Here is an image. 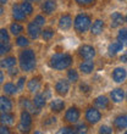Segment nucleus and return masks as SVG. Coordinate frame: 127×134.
<instances>
[{"instance_id":"27","label":"nucleus","mask_w":127,"mask_h":134,"mask_svg":"<svg viewBox=\"0 0 127 134\" xmlns=\"http://www.w3.org/2000/svg\"><path fill=\"white\" fill-rule=\"evenodd\" d=\"M45 96L42 95V94H38V95L34 96V100H33V104L35 105L37 109H42L43 106L45 105Z\"/></svg>"},{"instance_id":"31","label":"nucleus","mask_w":127,"mask_h":134,"mask_svg":"<svg viewBox=\"0 0 127 134\" xmlns=\"http://www.w3.org/2000/svg\"><path fill=\"white\" fill-rule=\"evenodd\" d=\"M21 9L23 10V12H25L26 15H31L32 12H33V6H32L29 3H27V1L21 4Z\"/></svg>"},{"instance_id":"3","label":"nucleus","mask_w":127,"mask_h":134,"mask_svg":"<svg viewBox=\"0 0 127 134\" xmlns=\"http://www.w3.org/2000/svg\"><path fill=\"white\" fill-rule=\"evenodd\" d=\"M91 17H89L88 15H84V14H80L76 16L75 18V29L77 31L78 33H84L87 32L91 27Z\"/></svg>"},{"instance_id":"25","label":"nucleus","mask_w":127,"mask_h":134,"mask_svg":"<svg viewBox=\"0 0 127 134\" xmlns=\"http://www.w3.org/2000/svg\"><path fill=\"white\" fill-rule=\"evenodd\" d=\"M15 65H16V59L12 56L3 59V60L0 61V66L3 67V68H12V67H15Z\"/></svg>"},{"instance_id":"18","label":"nucleus","mask_w":127,"mask_h":134,"mask_svg":"<svg viewBox=\"0 0 127 134\" xmlns=\"http://www.w3.org/2000/svg\"><path fill=\"white\" fill-rule=\"evenodd\" d=\"M114 126L117 128V129H125L127 128V116L126 115H121V116H117L114 121Z\"/></svg>"},{"instance_id":"45","label":"nucleus","mask_w":127,"mask_h":134,"mask_svg":"<svg viewBox=\"0 0 127 134\" xmlns=\"http://www.w3.org/2000/svg\"><path fill=\"white\" fill-rule=\"evenodd\" d=\"M120 61H122V62H127V51L125 54H122V56L120 57Z\"/></svg>"},{"instance_id":"8","label":"nucleus","mask_w":127,"mask_h":134,"mask_svg":"<svg viewBox=\"0 0 127 134\" xmlns=\"http://www.w3.org/2000/svg\"><path fill=\"white\" fill-rule=\"evenodd\" d=\"M55 90H56L57 94L65 96L67 93H68V90H70V84H68V82L65 81V79L57 81L56 84H55Z\"/></svg>"},{"instance_id":"40","label":"nucleus","mask_w":127,"mask_h":134,"mask_svg":"<svg viewBox=\"0 0 127 134\" xmlns=\"http://www.w3.org/2000/svg\"><path fill=\"white\" fill-rule=\"evenodd\" d=\"M59 133H68V134H71V133H75V129L73 128H71V127H64V128H61L60 131H59Z\"/></svg>"},{"instance_id":"9","label":"nucleus","mask_w":127,"mask_h":134,"mask_svg":"<svg viewBox=\"0 0 127 134\" xmlns=\"http://www.w3.org/2000/svg\"><path fill=\"white\" fill-rule=\"evenodd\" d=\"M126 78H127V71L125 70V68H122V67H117V68L114 70L113 79L116 82V83H122Z\"/></svg>"},{"instance_id":"52","label":"nucleus","mask_w":127,"mask_h":134,"mask_svg":"<svg viewBox=\"0 0 127 134\" xmlns=\"http://www.w3.org/2000/svg\"><path fill=\"white\" fill-rule=\"evenodd\" d=\"M34 1H39V0H34Z\"/></svg>"},{"instance_id":"21","label":"nucleus","mask_w":127,"mask_h":134,"mask_svg":"<svg viewBox=\"0 0 127 134\" xmlns=\"http://www.w3.org/2000/svg\"><path fill=\"white\" fill-rule=\"evenodd\" d=\"M103 29H104V22L102 20H97V21L93 22L92 27H91V31L94 35H98L103 32Z\"/></svg>"},{"instance_id":"16","label":"nucleus","mask_w":127,"mask_h":134,"mask_svg":"<svg viewBox=\"0 0 127 134\" xmlns=\"http://www.w3.org/2000/svg\"><path fill=\"white\" fill-rule=\"evenodd\" d=\"M110 98H111V100H113L114 102H121L125 98V93L122 89L116 88L110 93Z\"/></svg>"},{"instance_id":"22","label":"nucleus","mask_w":127,"mask_h":134,"mask_svg":"<svg viewBox=\"0 0 127 134\" xmlns=\"http://www.w3.org/2000/svg\"><path fill=\"white\" fill-rule=\"evenodd\" d=\"M14 122H15V117L11 113L4 112L0 115V123L5 124V126H11V124H14Z\"/></svg>"},{"instance_id":"4","label":"nucleus","mask_w":127,"mask_h":134,"mask_svg":"<svg viewBox=\"0 0 127 134\" xmlns=\"http://www.w3.org/2000/svg\"><path fill=\"white\" fill-rule=\"evenodd\" d=\"M32 124V117L31 115H29L28 111H26V110H23L21 112V123H20V126H18V129L21 132H28L29 127H31Z\"/></svg>"},{"instance_id":"36","label":"nucleus","mask_w":127,"mask_h":134,"mask_svg":"<svg viewBox=\"0 0 127 134\" xmlns=\"http://www.w3.org/2000/svg\"><path fill=\"white\" fill-rule=\"evenodd\" d=\"M53 35H54V32L51 31V29H44L42 33V37L43 39H45V40H49V39L53 38Z\"/></svg>"},{"instance_id":"29","label":"nucleus","mask_w":127,"mask_h":134,"mask_svg":"<svg viewBox=\"0 0 127 134\" xmlns=\"http://www.w3.org/2000/svg\"><path fill=\"white\" fill-rule=\"evenodd\" d=\"M117 40H120L124 45H127V28L120 29V32L117 34Z\"/></svg>"},{"instance_id":"34","label":"nucleus","mask_w":127,"mask_h":134,"mask_svg":"<svg viewBox=\"0 0 127 134\" xmlns=\"http://www.w3.org/2000/svg\"><path fill=\"white\" fill-rule=\"evenodd\" d=\"M11 49V46L9 43H3L0 42V55H4V54L9 53Z\"/></svg>"},{"instance_id":"28","label":"nucleus","mask_w":127,"mask_h":134,"mask_svg":"<svg viewBox=\"0 0 127 134\" xmlns=\"http://www.w3.org/2000/svg\"><path fill=\"white\" fill-rule=\"evenodd\" d=\"M4 92L9 94V95H14L15 93L17 92V87L14 85L12 83H6V84L4 85Z\"/></svg>"},{"instance_id":"2","label":"nucleus","mask_w":127,"mask_h":134,"mask_svg":"<svg viewBox=\"0 0 127 134\" xmlns=\"http://www.w3.org/2000/svg\"><path fill=\"white\" fill-rule=\"evenodd\" d=\"M71 64H72V57L68 54H55L50 59V66L59 71L70 67Z\"/></svg>"},{"instance_id":"48","label":"nucleus","mask_w":127,"mask_h":134,"mask_svg":"<svg viewBox=\"0 0 127 134\" xmlns=\"http://www.w3.org/2000/svg\"><path fill=\"white\" fill-rule=\"evenodd\" d=\"M3 81H4V74H3V72L0 71V84L3 83Z\"/></svg>"},{"instance_id":"44","label":"nucleus","mask_w":127,"mask_h":134,"mask_svg":"<svg viewBox=\"0 0 127 134\" xmlns=\"http://www.w3.org/2000/svg\"><path fill=\"white\" fill-rule=\"evenodd\" d=\"M80 89H81L82 92H88V90H89V87H88L87 84H81Z\"/></svg>"},{"instance_id":"46","label":"nucleus","mask_w":127,"mask_h":134,"mask_svg":"<svg viewBox=\"0 0 127 134\" xmlns=\"http://www.w3.org/2000/svg\"><path fill=\"white\" fill-rule=\"evenodd\" d=\"M9 74H10V76H16V74H17V70H16V68H10V71H9Z\"/></svg>"},{"instance_id":"39","label":"nucleus","mask_w":127,"mask_h":134,"mask_svg":"<svg viewBox=\"0 0 127 134\" xmlns=\"http://www.w3.org/2000/svg\"><path fill=\"white\" fill-rule=\"evenodd\" d=\"M99 133H105V134H110L113 133V129L109 127V126H102L99 128Z\"/></svg>"},{"instance_id":"12","label":"nucleus","mask_w":127,"mask_h":134,"mask_svg":"<svg viewBox=\"0 0 127 134\" xmlns=\"http://www.w3.org/2000/svg\"><path fill=\"white\" fill-rule=\"evenodd\" d=\"M124 44L119 40V42H113L111 44L109 45V48H108V51H109V55L110 56H114V55H116L117 53H120V51H122V49H124Z\"/></svg>"},{"instance_id":"42","label":"nucleus","mask_w":127,"mask_h":134,"mask_svg":"<svg viewBox=\"0 0 127 134\" xmlns=\"http://www.w3.org/2000/svg\"><path fill=\"white\" fill-rule=\"evenodd\" d=\"M25 81H26L25 78H20V81H18L17 85H16L18 90H22V89H23V84H25Z\"/></svg>"},{"instance_id":"19","label":"nucleus","mask_w":127,"mask_h":134,"mask_svg":"<svg viewBox=\"0 0 127 134\" xmlns=\"http://www.w3.org/2000/svg\"><path fill=\"white\" fill-rule=\"evenodd\" d=\"M93 70H94V62L91 60L83 61V62L80 65V71H81L82 73L88 74V73H91Z\"/></svg>"},{"instance_id":"33","label":"nucleus","mask_w":127,"mask_h":134,"mask_svg":"<svg viewBox=\"0 0 127 134\" xmlns=\"http://www.w3.org/2000/svg\"><path fill=\"white\" fill-rule=\"evenodd\" d=\"M67 78L71 82H77L78 81V73L76 70H70L67 72Z\"/></svg>"},{"instance_id":"41","label":"nucleus","mask_w":127,"mask_h":134,"mask_svg":"<svg viewBox=\"0 0 127 134\" xmlns=\"http://www.w3.org/2000/svg\"><path fill=\"white\" fill-rule=\"evenodd\" d=\"M80 5H89V4H92L94 3L95 0H76Z\"/></svg>"},{"instance_id":"37","label":"nucleus","mask_w":127,"mask_h":134,"mask_svg":"<svg viewBox=\"0 0 127 134\" xmlns=\"http://www.w3.org/2000/svg\"><path fill=\"white\" fill-rule=\"evenodd\" d=\"M75 133H80V134L87 133V126H86V124H83V123L78 124L77 127L75 128Z\"/></svg>"},{"instance_id":"35","label":"nucleus","mask_w":127,"mask_h":134,"mask_svg":"<svg viewBox=\"0 0 127 134\" xmlns=\"http://www.w3.org/2000/svg\"><path fill=\"white\" fill-rule=\"evenodd\" d=\"M16 44H17L18 46L25 48V46H27L29 44V42H28V39L26 38V37H18L17 40H16Z\"/></svg>"},{"instance_id":"38","label":"nucleus","mask_w":127,"mask_h":134,"mask_svg":"<svg viewBox=\"0 0 127 134\" xmlns=\"http://www.w3.org/2000/svg\"><path fill=\"white\" fill-rule=\"evenodd\" d=\"M34 22L37 23L38 26H44V23H45V18L43 17L42 15H38V16H35V18H34Z\"/></svg>"},{"instance_id":"43","label":"nucleus","mask_w":127,"mask_h":134,"mask_svg":"<svg viewBox=\"0 0 127 134\" xmlns=\"http://www.w3.org/2000/svg\"><path fill=\"white\" fill-rule=\"evenodd\" d=\"M9 133H10V131L5 127V124H4V126H0V134H9Z\"/></svg>"},{"instance_id":"26","label":"nucleus","mask_w":127,"mask_h":134,"mask_svg":"<svg viewBox=\"0 0 127 134\" xmlns=\"http://www.w3.org/2000/svg\"><path fill=\"white\" fill-rule=\"evenodd\" d=\"M39 88H40V82H39L38 78H32L31 81L28 82V90L31 93L38 92Z\"/></svg>"},{"instance_id":"7","label":"nucleus","mask_w":127,"mask_h":134,"mask_svg":"<svg viewBox=\"0 0 127 134\" xmlns=\"http://www.w3.org/2000/svg\"><path fill=\"white\" fill-rule=\"evenodd\" d=\"M80 55L86 60H93L95 57V49L91 45H83L80 49Z\"/></svg>"},{"instance_id":"6","label":"nucleus","mask_w":127,"mask_h":134,"mask_svg":"<svg viewBox=\"0 0 127 134\" xmlns=\"http://www.w3.org/2000/svg\"><path fill=\"white\" fill-rule=\"evenodd\" d=\"M80 116H81V112L77 107H70L65 113V120L70 123H76L80 120Z\"/></svg>"},{"instance_id":"50","label":"nucleus","mask_w":127,"mask_h":134,"mask_svg":"<svg viewBox=\"0 0 127 134\" xmlns=\"http://www.w3.org/2000/svg\"><path fill=\"white\" fill-rule=\"evenodd\" d=\"M6 1H7V0H0V4H3V5H4V4H6Z\"/></svg>"},{"instance_id":"51","label":"nucleus","mask_w":127,"mask_h":134,"mask_svg":"<svg viewBox=\"0 0 127 134\" xmlns=\"http://www.w3.org/2000/svg\"><path fill=\"white\" fill-rule=\"evenodd\" d=\"M125 21H126V23H127V15H126V17H125Z\"/></svg>"},{"instance_id":"17","label":"nucleus","mask_w":127,"mask_h":134,"mask_svg":"<svg viewBox=\"0 0 127 134\" xmlns=\"http://www.w3.org/2000/svg\"><path fill=\"white\" fill-rule=\"evenodd\" d=\"M125 18L122 17V15L120 14V12H114L113 15H111V27L113 28H117L119 26H121L122 23H124Z\"/></svg>"},{"instance_id":"24","label":"nucleus","mask_w":127,"mask_h":134,"mask_svg":"<svg viewBox=\"0 0 127 134\" xmlns=\"http://www.w3.org/2000/svg\"><path fill=\"white\" fill-rule=\"evenodd\" d=\"M95 106L99 107V109H102V110H105V109H108V106H109V100H108V98L104 95L98 96V98L95 99Z\"/></svg>"},{"instance_id":"5","label":"nucleus","mask_w":127,"mask_h":134,"mask_svg":"<svg viewBox=\"0 0 127 134\" xmlns=\"http://www.w3.org/2000/svg\"><path fill=\"white\" fill-rule=\"evenodd\" d=\"M86 120L88 121L89 123L95 124L102 120V113L99 112L97 109L91 107V109H88L87 110V112H86Z\"/></svg>"},{"instance_id":"32","label":"nucleus","mask_w":127,"mask_h":134,"mask_svg":"<svg viewBox=\"0 0 127 134\" xmlns=\"http://www.w3.org/2000/svg\"><path fill=\"white\" fill-rule=\"evenodd\" d=\"M0 42H3V43H9L10 42L9 33H7L6 29H4V28L0 29Z\"/></svg>"},{"instance_id":"47","label":"nucleus","mask_w":127,"mask_h":134,"mask_svg":"<svg viewBox=\"0 0 127 134\" xmlns=\"http://www.w3.org/2000/svg\"><path fill=\"white\" fill-rule=\"evenodd\" d=\"M56 122V118L55 117H51V118H49V121H46L45 124H49V123H55Z\"/></svg>"},{"instance_id":"23","label":"nucleus","mask_w":127,"mask_h":134,"mask_svg":"<svg viewBox=\"0 0 127 134\" xmlns=\"http://www.w3.org/2000/svg\"><path fill=\"white\" fill-rule=\"evenodd\" d=\"M64 107H65V102L60 99L53 100L51 104H50V109H51V111H55V112H60V111H62Z\"/></svg>"},{"instance_id":"15","label":"nucleus","mask_w":127,"mask_h":134,"mask_svg":"<svg viewBox=\"0 0 127 134\" xmlns=\"http://www.w3.org/2000/svg\"><path fill=\"white\" fill-rule=\"evenodd\" d=\"M55 9H56V1L55 0H45L42 6V10L48 15L53 14Z\"/></svg>"},{"instance_id":"1","label":"nucleus","mask_w":127,"mask_h":134,"mask_svg":"<svg viewBox=\"0 0 127 134\" xmlns=\"http://www.w3.org/2000/svg\"><path fill=\"white\" fill-rule=\"evenodd\" d=\"M20 67L25 72H31L35 68V54L33 50L27 49L20 54Z\"/></svg>"},{"instance_id":"10","label":"nucleus","mask_w":127,"mask_h":134,"mask_svg":"<svg viewBox=\"0 0 127 134\" xmlns=\"http://www.w3.org/2000/svg\"><path fill=\"white\" fill-rule=\"evenodd\" d=\"M71 26H72V17L70 15L61 16L60 20H59V27L61 29H64V31H67V29L71 28Z\"/></svg>"},{"instance_id":"20","label":"nucleus","mask_w":127,"mask_h":134,"mask_svg":"<svg viewBox=\"0 0 127 134\" xmlns=\"http://www.w3.org/2000/svg\"><path fill=\"white\" fill-rule=\"evenodd\" d=\"M20 105H21V107H23L25 110H27V111H29V112L32 113H38V110H35L34 109V104H32L31 100L28 99H25V98H22L21 101H20Z\"/></svg>"},{"instance_id":"11","label":"nucleus","mask_w":127,"mask_h":134,"mask_svg":"<svg viewBox=\"0 0 127 134\" xmlns=\"http://www.w3.org/2000/svg\"><path fill=\"white\" fill-rule=\"evenodd\" d=\"M27 31H28V34L32 39H37L39 37V34H40V26H38L34 21H33L28 25Z\"/></svg>"},{"instance_id":"53","label":"nucleus","mask_w":127,"mask_h":134,"mask_svg":"<svg viewBox=\"0 0 127 134\" xmlns=\"http://www.w3.org/2000/svg\"><path fill=\"white\" fill-rule=\"evenodd\" d=\"M28 1H29V0H28Z\"/></svg>"},{"instance_id":"30","label":"nucleus","mask_w":127,"mask_h":134,"mask_svg":"<svg viewBox=\"0 0 127 134\" xmlns=\"http://www.w3.org/2000/svg\"><path fill=\"white\" fill-rule=\"evenodd\" d=\"M22 31H23V27H22L20 23H12V25L10 26V32L12 33L14 35L20 34Z\"/></svg>"},{"instance_id":"14","label":"nucleus","mask_w":127,"mask_h":134,"mask_svg":"<svg viewBox=\"0 0 127 134\" xmlns=\"http://www.w3.org/2000/svg\"><path fill=\"white\" fill-rule=\"evenodd\" d=\"M12 16H14V18L17 20V21H23L27 15H26L25 12H23V10L21 9V5H14V7H12Z\"/></svg>"},{"instance_id":"49","label":"nucleus","mask_w":127,"mask_h":134,"mask_svg":"<svg viewBox=\"0 0 127 134\" xmlns=\"http://www.w3.org/2000/svg\"><path fill=\"white\" fill-rule=\"evenodd\" d=\"M4 14V9H3V6H0V16Z\"/></svg>"},{"instance_id":"13","label":"nucleus","mask_w":127,"mask_h":134,"mask_svg":"<svg viewBox=\"0 0 127 134\" xmlns=\"http://www.w3.org/2000/svg\"><path fill=\"white\" fill-rule=\"evenodd\" d=\"M12 110V102L6 96H0V111L1 112H10Z\"/></svg>"}]
</instances>
